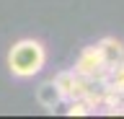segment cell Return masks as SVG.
I'll return each mask as SVG.
<instances>
[{
    "label": "cell",
    "instance_id": "6da1fadb",
    "mask_svg": "<svg viewBox=\"0 0 124 119\" xmlns=\"http://www.w3.org/2000/svg\"><path fill=\"white\" fill-rule=\"evenodd\" d=\"M44 62H46V49L39 39H21L8 52V70L18 80L34 78L36 72H41Z\"/></svg>",
    "mask_w": 124,
    "mask_h": 119
},
{
    "label": "cell",
    "instance_id": "7a4b0ae2",
    "mask_svg": "<svg viewBox=\"0 0 124 119\" xmlns=\"http://www.w3.org/2000/svg\"><path fill=\"white\" fill-rule=\"evenodd\" d=\"M72 72H78L80 78L93 80L96 86L106 83L108 67L103 65V57H101L98 44H91V47H85L83 52H80V57H78V62H75V67H72Z\"/></svg>",
    "mask_w": 124,
    "mask_h": 119
},
{
    "label": "cell",
    "instance_id": "3957f363",
    "mask_svg": "<svg viewBox=\"0 0 124 119\" xmlns=\"http://www.w3.org/2000/svg\"><path fill=\"white\" fill-rule=\"evenodd\" d=\"M52 83L60 88V93H62V98H65V101H70V98H80V96H85V91H91V88L96 86L93 80L80 78V75H78V72H72V70L57 72Z\"/></svg>",
    "mask_w": 124,
    "mask_h": 119
},
{
    "label": "cell",
    "instance_id": "277c9868",
    "mask_svg": "<svg viewBox=\"0 0 124 119\" xmlns=\"http://www.w3.org/2000/svg\"><path fill=\"white\" fill-rule=\"evenodd\" d=\"M36 101H39V106L41 109H46V111H54L57 106H60L65 98H62V93H60V88L54 86L52 80H46V83H41V86L36 88Z\"/></svg>",
    "mask_w": 124,
    "mask_h": 119
},
{
    "label": "cell",
    "instance_id": "5b68a950",
    "mask_svg": "<svg viewBox=\"0 0 124 119\" xmlns=\"http://www.w3.org/2000/svg\"><path fill=\"white\" fill-rule=\"evenodd\" d=\"M98 49H101V57H103V65L111 70V67H116L119 60H122L124 44H122L119 39H114V36H106V39L98 41Z\"/></svg>",
    "mask_w": 124,
    "mask_h": 119
},
{
    "label": "cell",
    "instance_id": "8992f818",
    "mask_svg": "<svg viewBox=\"0 0 124 119\" xmlns=\"http://www.w3.org/2000/svg\"><path fill=\"white\" fill-rule=\"evenodd\" d=\"M103 86H108L111 91H116V93L124 98V65H116V67L108 70V78H106Z\"/></svg>",
    "mask_w": 124,
    "mask_h": 119
},
{
    "label": "cell",
    "instance_id": "52a82bcc",
    "mask_svg": "<svg viewBox=\"0 0 124 119\" xmlns=\"http://www.w3.org/2000/svg\"><path fill=\"white\" fill-rule=\"evenodd\" d=\"M65 114H67V117H88V114H93V109L88 106V101H85L83 96H80V98H70V106L65 109Z\"/></svg>",
    "mask_w": 124,
    "mask_h": 119
},
{
    "label": "cell",
    "instance_id": "ba28073f",
    "mask_svg": "<svg viewBox=\"0 0 124 119\" xmlns=\"http://www.w3.org/2000/svg\"><path fill=\"white\" fill-rule=\"evenodd\" d=\"M119 65H124V52H122V60H119Z\"/></svg>",
    "mask_w": 124,
    "mask_h": 119
},
{
    "label": "cell",
    "instance_id": "9c48e42d",
    "mask_svg": "<svg viewBox=\"0 0 124 119\" xmlns=\"http://www.w3.org/2000/svg\"><path fill=\"white\" fill-rule=\"evenodd\" d=\"M122 114H124V109H122Z\"/></svg>",
    "mask_w": 124,
    "mask_h": 119
}]
</instances>
